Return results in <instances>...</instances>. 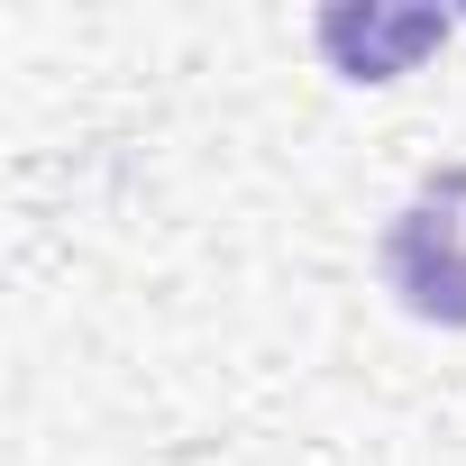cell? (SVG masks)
Wrapping results in <instances>:
<instances>
[{
	"label": "cell",
	"mask_w": 466,
	"mask_h": 466,
	"mask_svg": "<svg viewBox=\"0 0 466 466\" xmlns=\"http://www.w3.org/2000/svg\"><path fill=\"white\" fill-rule=\"evenodd\" d=\"M466 174H448V192H420L411 210H393L384 228V284L402 293L411 320L466 329V219H457Z\"/></svg>",
	"instance_id": "1"
},
{
	"label": "cell",
	"mask_w": 466,
	"mask_h": 466,
	"mask_svg": "<svg viewBox=\"0 0 466 466\" xmlns=\"http://www.w3.org/2000/svg\"><path fill=\"white\" fill-rule=\"evenodd\" d=\"M439 37H448L439 10H375V0H366V10H357V0H348V10H320V56H329L348 83H393V74H411Z\"/></svg>",
	"instance_id": "2"
}]
</instances>
